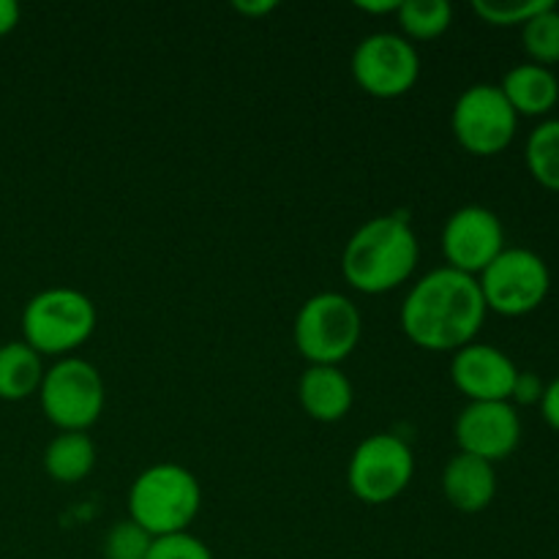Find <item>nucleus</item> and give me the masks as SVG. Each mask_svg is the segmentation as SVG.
<instances>
[{"label":"nucleus","instance_id":"nucleus-1","mask_svg":"<svg viewBox=\"0 0 559 559\" xmlns=\"http://www.w3.org/2000/svg\"><path fill=\"white\" fill-rule=\"evenodd\" d=\"M486 311L478 278L445 265L426 273L409 289L402 306V331L418 347L453 353L475 342Z\"/></svg>","mask_w":559,"mask_h":559},{"label":"nucleus","instance_id":"nucleus-2","mask_svg":"<svg viewBox=\"0 0 559 559\" xmlns=\"http://www.w3.org/2000/svg\"><path fill=\"white\" fill-rule=\"evenodd\" d=\"M420 246L402 216H377L355 229L342 254V273L358 293L382 295L413 276Z\"/></svg>","mask_w":559,"mask_h":559},{"label":"nucleus","instance_id":"nucleus-3","mask_svg":"<svg viewBox=\"0 0 559 559\" xmlns=\"http://www.w3.org/2000/svg\"><path fill=\"white\" fill-rule=\"evenodd\" d=\"M200 506V480L180 464H153L136 475L129 489V519L151 538L189 533Z\"/></svg>","mask_w":559,"mask_h":559},{"label":"nucleus","instance_id":"nucleus-4","mask_svg":"<svg viewBox=\"0 0 559 559\" xmlns=\"http://www.w3.org/2000/svg\"><path fill=\"white\" fill-rule=\"evenodd\" d=\"M96 331V306L74 287H49L27 300L22 333L38 355H63Z\"/></svg>","mask_w":559,"mask_h":559},{"label":"nucleus","instance_id":"nucleus-5","mask_svg":"<svg viewBox=\"0 0 559 559\" xmlns=\"http://www.w3.org/2000/svg\"><path fill=\"white\" fill-rule=\"evenodd\" d=\"M295 347L311 366H338L360 342V311L342 293H320L295 317Z\"/></svg>","mask_w":559,"mask_h":559},{"label":"nucleus","instance_id":"nucleus-6","mask_svg":"<svg viewBox=\"0 0 559 559\" xmlns=\"http://www.w3.org/2000/svg\"><path fill=\"white\" fill-rule=\"evenodd\" d=\"M486 309L502 317H524L538 309L551 289V271L533 249H502L478 276Z\"/></svg>","mask_w":559,"mask_h":559},{"label":"nucleus","instance_id":"nucleus-7","mask_svg":"<svg viewBox=\"0 0 559 559\" xmlns=\"http://www.w3.org/2000/svg\"><path fill=\"white\" fill-rule=\"evenodd\" d=\"M41 409L60 431H87L104 413V380L93 364L63 358L44 371L38 388Z\"/></svg>","mask_w":559,"mask_h":559},{"label":"nucleus","instance_id":"nucleus-8","mask_svg":"<svg viewBox=\"0 0 559 559\" xmlns=\"http://www.w3.org/2000/svg\"><path fill=\"white\" fill-rule=\"evenodd\" d=\"M453 136L473 156H497L513 142L519 115L500 85L478 82L456 98L451 112Z\"/></svg>","mask_w":559,"mask_h":559},{"label":"nucleus","instance_id":"nucleus-9","mask_svg":"<svg viewBox=\"0 0 559 559\" xmlns=\"http://www.w3.org/2000/svg\"><path fill=\"white\" fill-rule=\"evenodd\" d=\"M413 475L415 456L402 437L371 435L349 459L347 484L366 506H385L407 489Z\"/></svg>","mask_w":559,"mask_h":559},{"label":"nucleus","instance_id":"nucleus-10","mask_svg":"<svg viewBox=\"0 0 559 559\" xmlns=\"http://www.w3.org/2000/svg\"><path fill=\"white\" fill-rule=\"evenodd\" d=\"M353 76L369 96H404L420 76L418 49L399 33H371L355 47Z\"/></svg>","mask_w":559,"mask_h":559},{"label":"nucleus","instance_id":"nucleus-11","mask_svg":"<svg viewBox=\"0 0 559 559\" xmlns=\"http://www.w3.org/2000/svg\"><path fill=\"white\" fill-rule=\"evenodd\" d=\"M506 249L500 216L484 205H464L442 227V254L448 267L478 278Z\"/></svg>","mask_w":559,"mask_h":559},{"label":"nucleus","instance_id":"nucleus-12","mask_svg":"<svg viewBox=\"0 0 559 559\" xmlns=\"http://www.w3.org/2000/svg\"><path fill=\"white\" fill-rule=\"evenodd\" d=\"M453 431L459 453L495 464L511 456L522 442V418L511 402H469L459 413Z\"/></svg>","mask_w":559,"mask_h":559},{"label":"nucleus","instance_id":"nucleus-13","mask_svg":"<svg viewBox=\"0 0 559 559\" xmlns=\"http://www.w3.org/2000/svg\"><path fill=\"white\" fill-rule=\"evenodd\" d=\"M516 364L495 344H467L456 349L451 364L453 385L469 402H511Z\"/></svg>","mask_w":559,"mask_h":559},{"label":"nucleus","instance_id":"nucleus-14","mask_svg":"<svg viewBox=\"0 0 559 559\" xmlns=\"http://www.w3.org/2000/svg\"><path fill=\"white\" fill-rule=\"evenodd\" d=\"M442 491L448 502L462 513H480L495 502L497 473L495 464L469 453H456L442 473Z\"/></svg>","mask_w":559,"mask_h":559},{"label":"nucleus","instance_id":"nucleus-15","mask_svg":"<svg viewBox=\"0 0 559 559\" xmlns=\"http://www.w3.org/2000/svg\"><path fill=\"white\" fill-rule=\"evenodd\" d=\"M353 382L338 366H309L298 382L300 407L320 424H336L353 409Z\"/></svg>","mask_w":559,"mask_h":559},{"label":"nucleus","instance_id":"nucleus-16","mask_svg":"<svg viewBox=\"0 0 559 559\" xmlns=\"http://www.w3.org/2000/svg\"><path fill=\"white\" fill-rule=\"evenodd\" d=\"M500 91L516 115H546L559 102V80L549 66L519 63L502 76Z\"/></svg>","mask_w":559,"mask_h":559},{"label":"nucleus","instance_id":"nucleus-17","mask_svg":"<svg viewBox=\"0 0 559 559\" xmlns=\"http://www.w3.org/2000/svg\"><path fill=\"white\" fill-rule=\"evenodd\" d=\"M96 467V445L85 431H60L44 451V469L58 484H80Z\"/></svg>","mask_w":559,"mask_h":559},{"label":"nucleus","instance_id":"nucleus-18","mask_svg":"<svg viewBox=\"0 0 559 559\" xmlns=\"http://www.w3.org/2000/svg\"><path fill=\"white\" fill-rule=\"evenodd\" d=\"M41 355L25 342H9L0 347V399L22 402L41 388Z\"/></svg>","mask_w":559,"mask_h":559},{"label":"nucleus","instance_id":"nucleus-19","mask_svg":"<svg viewBox=\"0 0 559 559\" xmlns=\"http://www.w3.org/2000/svg\"><path fill=\"white\" fill-rule=\"evenodd\" d=\"M524 158L540 186L559 191V118H546L530 131Z\"/></svg>","mask_w":559,"mask_h":559},{"label":"nucleus","instance_id":"nucleus-20","mask_svg":"<svg viewBox=\"0 0 559 559\" xmlns=\"http://www.w3.org/2000/svg\"><path fill=\"white\" fill-rule=\"evenodd\" d=\"M399 25L409 38L429 41L451 27L453 9L448 0H402L399 3Z\"/></svg>","mask_w":559,"mask_h":559},{"label":"nucleus","instance_id":"nucleus-21","mask_svg":"<svg viewBox=\"0 0 559 559\" xmlns=\"http://www.w3.org/2000/svg\"><path fill=\"white\" fill-rule=\"evenodd\" d=\"M522 41L533 63L551 66L559 60V9L551 3L522 25Z\"/></svg>","mask_w":559,"mask_h":559},{"label":"nucleus","instance_id":"nucleus-22","mask_svg":"<svg viewBox=\"0 0 559 559\" xmlns=\"http://www.w3.org/2000/svg\"><path fill=\"white\" fill-rule=\"evenodd\" d=\"M555 0H475L473 11L489 25H524Z\"/></svg>","mask_w":559,"mask_h":559},{"label":"nucleus","instance_id":"nucleus-23","mask_svg":"<svg viewBox=\"0 0 559 559\" xmlns=\"http://www.w3.org/2000/svg\"><path fill=\"white\" fill-rule=\"evenodd\" d=\"M153 538L131 519L115 522L104 538V559H147Z\"/></svg>","mask_w":559,"mask_h":559},{"label":"nucleus","instance_id":"nucleus-24","mask_svg":"<svg viewBox=\"0 0 559 559\" xmlns=\"http://www.w3.org/2000/svg\"><path fill=\"white\" fill-rule=\"evenodd\" d=\"M147 559H213V555L194 535L175 533L164 535V538H153Z\"/></svg>","mask_w":559,"mask_h":559},{"label":"nucleus","instance_id":"nucleus-25","mask_svg":"<svg viewBox=\"0 0 559 559\" xmlns=\"http://www.w3.org/2000/svg\"><path fill=\"white\" fill-rule=\"evenodd\" d=\"M544 380L535 371H519L516 382H513L511 399L519 404H540L544 396Z\"/></svg>","mask_w":559,"mask_h":559},{"label":"nucleus","instance_id":"nucleus-26","mask_svg":"<svg viewBox=\"0 0 559 559\" xmlns=\"http://www.w3.org/2000/svg\"><path fill=\"white\" fill-rule=\"evenodd\" d=\"M540 415H544V420L551 429L559 431V377L544 388V396H540Z\"/></svg>","mask_w":559,"mask_h":559},{"label":"nucleus","instance_id":"nucleus-27","mask_svg":"<svg viewBox=\"0 0 559 559\" xmlns=\"http://www.w3.org/2000/svg\"><path fill=\"white\" fill-rule=\"evenodd\" d=\"M233 9L238 11V14L257 16V20H260V16H265V14H271V11H276L278 3H276V0H235Z\"/></svg>","mask_w":559,"mask_h":559},{"label":"nucleus","instance_id":"nucleus-28","mask_svg":"<svg viewBox=\"0 0 559 559\" xmlns=\"http://www.w3.org/2000/svg\"><path fill=\"white\" fill-rule=\"evenodd\" d=\"M20 22V5L14 0H0V36L11 33Z\"/></svg>","mask_w":559,"mask_h":559},{"label":"nucleus","instance_id":"nucleus-29","mask_svg":"<svg viewBox=\"0 0 559 559\" xmlns=\"http://www.w3.org/2000/svg\"><path fill=\"white\" fill-rule=\"evenodd\" d=\"M402 0H358L360 11H369V14H388V11H399Z\"/></svg>","mask_w":559,"mask_h":559}]
</instances>
